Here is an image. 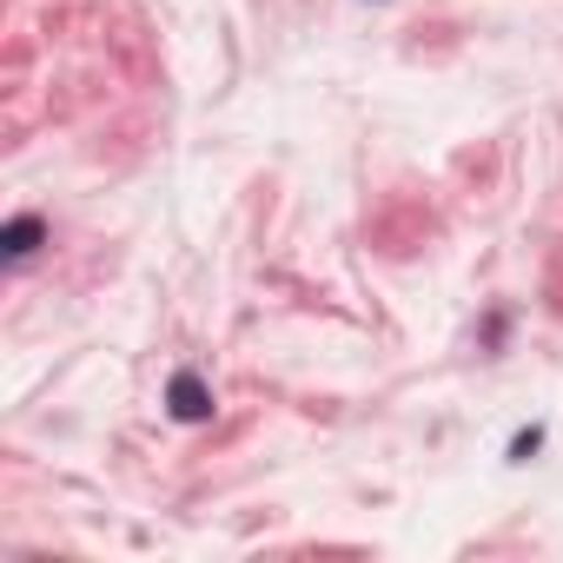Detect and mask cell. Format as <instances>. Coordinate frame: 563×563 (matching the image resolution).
I'll return each instance as SVG.
<instances>
[{
    "instance_id": "1",
    "label": "cell",
    "mask_w": 563,
    "mask_h": 563,
    "mask_svg": "<svg viewBox=\"0 0 563 563\" xmlns=\"http://www.w3.org/2000/svg\"><path fill=\"white\" fill-rule=\"evenodd\" d=\"M166 411H173L179 424H206V418H212V385H206L192 365H179V372L166 378Z\"/></svg>"
},
{
    "instance_id": "2",
    "label": "cell",
    "mask_w": 563,
    "mask_h": 563,
    "mask_svg": "<svg viewBox=\"0 0 563 563\" xmlns=\"http://www.w3.org/2000/svg\"><path fill=\"white\" fill-rule=\"evenodd\" d=\"M41 245H47V219L41 212H14L8 225H0V252H8V265H27Z\"/></svg>"
},
{
    "instance_id": "3",
    "label": "cell",
    "mask_w": 563,
    "mask_h": 563,
    "mask_svg": "<svg viewBox=\"0 0 563 563\" xmlns=\"http://www.w3.org/2000/svg\"><path fill=\"white\" fill-rule=\"evenodd\" d=\"M537 451H543V424H530V431H517V438H510V464H530Z\"/></svg>"
}]
</instances>
